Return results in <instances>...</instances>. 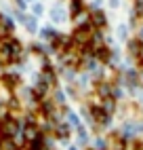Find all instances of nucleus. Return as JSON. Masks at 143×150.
I'll return each instance as SVG.
<instances>
[{"instance_id": "8", "label": "nucleus", "mask_w": 143, "mask_h": 150, "mask_svg": "<svg viewBox=\"0 0 143 150\" xmlns=\"http://www.w3.org/2000/svg\"><path fill=\"white\" fill-rule=\"evenodd\" d=\"M57 135H59V137H67V135H69V127H67V125H59V127H57Z\"/></svg>"}, {"instance_id": "10", "label": "nucleus", "mask_w": 143, "mask_h": 150, "mask_svg": "<svg viewBox=\"0 0 143 150\" xmlns=\"http://www.w3.org/2000/svg\"><path fill=\"white\" fill-rule=\"evenodd\" d=\"M97 59H101V62H107V59H109L107 49H99V51H97Z\"/></svg>"}, {"instance_id": "3", "label": "nucleus", "mask_w": 143, "mask_h": 150, "mask_svg": "<svg viewBox=\"0 0 143 150\" xmlns=\"http://www.w3.org/2000/svg\"><path fill=\"white\" fill-rule=\"evenodd\" d=\"M50 19H53V21H63V19H65V11L61 6H55L53 11H50Z\"/></svg>"}, {"instance_id": "12", "label": "nucleus", "mask_w": 143, "mask_h": 150, "mask_svg": "<svg viewBox=\"0 0 143 150\" xmlns=\"http://www.w3.org/2000/svg\"><path fill=\"white\" fill-rule=\"evenodd\" d=\"M78 139H80V144H84V142H88V133L84 131V129H78Z\"/></svg>"}, {"instance_id": "13", "label": "nucleus", "mask_w": 143, "mask_h": 150, "mask_svg": "<svg viewBox=\"0 0 143 150\" xmlns=\"http://www.w3.org/2000/svg\"><path fill=\"white\" fill-rule=\"evenodd\" d=\"M27 30H29V32H36V30H38V21H36V19H27Z\"/></svg>"}, {"instance_id": "9", "label": "nucleus", "mask_w": 143, "mask_h": 150, "mask_svg": "<svg viewBox=\"0 0 143 150\" xmlns=\"http://www.w3.org/2000/svg\"><path fill=\"white\" fill-rule=\"evenodd\" d=\"M103 108H105V112H107V114H109V112H114V99L105 97V99H103Z\"/></svg>"}, {"instance_id": "22", "label": "nucleus", "mask_w": 143, "mask_h": 150, "mask_svg": "<svg viewBox=\"0 0 143 150\" xmlns=\"http://www.w3.org/2000/svg\"><path fill=\"white\" fill-rule=\"evenodd\" d=\"M124 93H122V89H114V97H122Z\"/></svg>"}, {"instance_id": "5", "label": "nucleus", "mask_w": 143, "mask_h": 150, "mask_svg": "<svg viewBox=\"0 0 143 150\" xmlns=\"http://www.w3.org/2000/svg\"><path fill=\"white\" fill-rule=\"evenodd\" d=\"M141 49H143V42H141V40H130V53H132V55L141 53Z\"/></svg>"}, {"instance_id": "19", "label": "nucleus", "mask_w": 143, "mask_h": 150, "mask_svg": "<svg viewBox=\"0 0 143 150\" xmlns=\"http://www.w3.org/2000/svg\"><path fill=\"white\" fill-rule=\"evenodd\" d=\"M116 32H118V36H120V38H126V28H124V25H118Z\"/></svg>"}, {"instance_id": "4", "label": "nucleus", "mask_w": 143, "mask_h": 150, "mask_svg": "<svg viewBox=\"0 0 143 150\" xmlns=\"http://www.w3.org/2000/svg\"><path fill=\"white\" fill-rule=\"evenodd\" d=\"M44 146H42V137L40 135H36L32 142H29V150H42Z\"/></svg>"}, {"instance_id": "23", "label": "nucleus", "mask_w": 143, "mask_h": 150, "mask_svg": "<svg viewBox=\"0 0 143 150\" xmlns=\"http://www.w3.org/2000/svg\"><path fill=\"white\" fill-rule=\"evenodd\" d=\"M141 36H143V30H141Z\"/></svg>"}, {"instance_id": "15", "label": "nucleus", "mask_w": 143, "mask_h": 150, "mask_svg": "<svg viewBox=\"0 0 143 150\" xmlns=\"http://www.w3.org/2000/svg\"><path fill=\"white\" fill-rule=\"evenodd\" d=\"M99 95L103 97V99L109 97V87H107V85H101V87H99Z\"/></svg>"}, {"instance_id": "17", "label": "nucleus", "mask_w": 143, "mask_h": 150, "mask_svg": "<svg viewBox=\"0 0 143 150\" xmlns=\"http://www.w3.org/2000/svg\"><path fill=\"white\" fill-rule=\"evenodd\" d=\"M2 25H4V30H6V32H11V30L15 28V25H13V21H11V19H2Z\"/></svg>"}, {"instance_id": "21", "label": "nucleus", "mask_w": 143, "mask_h": 150, "mask_svg": "<svg viewBox=\"0 0 143 150\" xmlns=\"http://www.w3.org/2000/svg\"><path fill=\"white\" fill-rule=\"evenodd\" d=\"M32 8H34V13H36V15H42V4H34Z\"/></svg>"}, {"instance_id": "1", "label": "nucleus", "mask_w": 143, "mask_h": 150, "mask_svg": "<svg viewBox=\"0 0 143 150\" xmlns=\"http://www.w3.org/2000/svg\"><path fill=\"white\" fill-rule=\"evenodd\" d=\"M93 116L97 118V121H99V123H105V125L109 123V114L105 112V110H103V108H93Z\"/></svg>"}, {"instance_id": "6", "label": "nucleus", "mask_w": 143, "mask_h": 150, "mask_svg": "<svg viewBox=\"0 0 143 150\" xmlns=\"http://www.w3.org/2000/svg\"><path fill=\"white\" fill-rule=\"evenodd\" d=\"M0 146H2V150H17V146L13 144V139H11V137H4Z\"/></svg>"}, {"instance_id": "18", "label": "nucleus", "mask_w": 143, "mask_h": 150, "mask_svg": "<svg viewBox=\"0 0 143 150\" xmlns=\"http://www.w3.org/2000/svg\"><path fill=\"white\" fill-rule=\"evenodd\" d=\"M135 13H137V15H139V17H141V15H143V0H139V2H137V4H135Z\"/></svg>"}, {"instance_id": "16", "label": "nucleus", "mask_w": 143, "mask_h": 150, "mask_svg": "<svg viewBox=\"0 0 143 150\" xmlns=\"http://www.w3.org/2000/svg\"><path fill=\"white\" fill-rule=\"evenodd\" d=\"M95 144H97V146H95L97 150H105V148H107V142H105V139H101V137L97 139V142H95Z\"/></svg>"}, {"instance_id": "14", "label": "nucleus", "mask_w": 143, "mask_h": 150, "mask_svg": "<svg viewBox=\"0 0 143 150\" xmlns=\"http://www.w3.org/2000/svg\"><path fill=\"white\" fill-rule=\"evenodd\" d=\"M4 83H6L8 87H13V85L17 83V76H15V74H6V76H4Z\"/></svg>"}, {"instance_id": "11", "label": "nucleus", "mask_w": 143, "mask_h": 150, "mask_svg": "<svg viewBox=\"0 0 143 150\" xmlns=\"http://www.w3.org/2000/svg\"><path fill=\"white\" fill-rule=\"evenodd\" d=\"M36 135H38V133H36V127H25V137L29 139V142H32Z\"/></svg>"}, {"instance_id": "2", "label": "nucleus", "mask_w": 143, "mask_h": 150, "mask_svg": "<svg viewBox=\"0 0 143 150\" xmlns=\"http://www.w3.org/2000/svg\"><path fill=\"white\" fill-rule=\"evenodd\" d=\"M93 23H95L97 28H105L107 19H105V15L101 13V11H95V13H93Z\"/></svg>"}, {"instance_id": "7", "label": "nucleus", "mask_w": 143, "mask_h": 150, "mask_svg": "<svg viewBox=\"0 0 143 150\" xmlns=\"http://www.w3.org/2000/svg\"><path fill=\"white\" fill-rule=\"evenodd\" d=\"M80 11H82V0H74L72 2V15H78Z\"/></svg>"}, {"instance_id": "20", "label": "nucleus", "mask_w": 143, "mask_h": 150, "mask_svg": "<svg viewBox=\"0 0 143 150\" xmlns=\"http://www.w3.org/2000/svg\"><path fill=\"white\" fill-rule=\"evenodd\" d=\"M50 108H53V104H50V102H46V104L42 106V112H44V114H50Z\"/></svg>"}]
</instances>
